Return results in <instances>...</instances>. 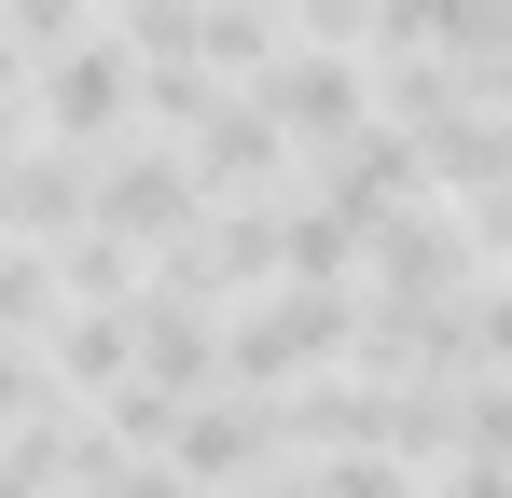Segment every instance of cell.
Returning a JSON list of instances; mask_svg holds the SVG:
<instances>
[{
  "label": "cell",
  "instance_id": "obj_1",
  "mask_svg": "<svg viewBox=\"0 0 512 498\" xmlns=\"http://www.w3.org/2000/svg\"><path fill=\"white\" fill-rule=\"evenodd\" d=\"M346 346H360V291H291V277H277L250 319L222 332V388L277 415L305 374H346Z\"/></svg>",
  "mask_w": 512,
  "mask_h": 498
},
{
  "label": "cell",
  "instance_id": "obj_2",
  "mask_svg": "<svg viewBox=\"0 0 512 498\" xmlns=\"http://www.w3.org/2000/svg\"><path fill=\"white\" fill-rule=\"evenodd\" d=\"M250 111L291 139V153H333V139H360V125H374V70H360V56H333V42H291V56L250 83Z\"/></svg>",
  "mask_w": 512,
  "mask_h": 498
},
{
  "label": "cell",
  "instance_id": "obj_3",
  "mask_svg": "<svg viewBox=\"0 0 512 498\" xmlns=\"http://www.w3.org/2000/svg\"><path fill=\"white\" fill-rule=\"evenodd\" d=\"M125 111H139V70H125V42H97V28L42 42V125H56V139L111 153V139H125Z\"/></svg>",
  "mask_w": 512,
  "mask_h": 498
},
{
  "label": "cell",
  "instance_id": "obj_4",
  "mask_svg": "<svg viewBox=\"0 0 512 498\" xmlns=\"http://www.w3.org/2000/svg\"><path fill=\"white\" fill-rule=\"evenodd\" d=\"M56 374H70L84 402H111V388L139 374V332H125V305H56Z\"/></svg>",
  "mask_w": 512,
  "mask_h": 498
},
{
  "label": "cell",
  "instance_id": "obj_5",
  "mask_svg": "<svg viewBox=\"0 0 512 498\" xmlns=\"http://www.w3.org/2000/svg\"><path fill=\"white\" fill-rule=\"evenodd\" d=\"M56 332V249H0V346Z\"/></svg>",
  "mask_w": 512,
  "mask_h": 498
},
{
  "label": "cell",
  "instance_id": "obj_6",
  "mask_svg": "<svg viewBox=\"0 0 512 498\" xmlns=\"http://www.w3.org/2000/svg\"><path fill=\"white\" fill-rule=\"evenodd\" d=\"M56 415V388H42V360L28 346H0V429H42Z\"/></svg>",
  "mask_w": 512,
  "mask_h": 498
},
{
  "label": "cell",
  "instance_id": "obj_7",
  "mask_svg": "<svg viewBox=\"0 0 512 498\" xmlns=\"http://www.w3.org/2000/svg\"><path fill=\"white\" fill-rule=\"evenodd\" d=\"M0 28H14V42H28V56H42V42H70V28H84V14H70V0H0Z\"/></svg>",
  "mask_w": 512,
  "mask_h": 498
},
{
  "label": "cell",
  "instance_id": "obj_8",
  "mask_svg": "<svg viewBox=\"0 0 512 498\" xmlns=\"http://www.w3.org/2000/svg\"><path fill=\"white\" fill-rule=\"evenodd\" d=\"M97 498H194V485H180L167 457H125V471H111V485H97Z\"/></svg>",
  "mask_w": 512,
  "mask_h": 498
},
{
  "label": "cell",
  "instance_id": "obj_9",
  "mask_svg": "<svg viewBox=\"0 0 512 498\" xmlns=\"http://www.w3.org/2000/svg\"><path fill=\"white\" fill-rule=\"evenodd\" d=\"M70 14H125V0H70Z\"/></svg>",
  "mask_w": 512,
  "mask_h": 498
}]
</instances>
